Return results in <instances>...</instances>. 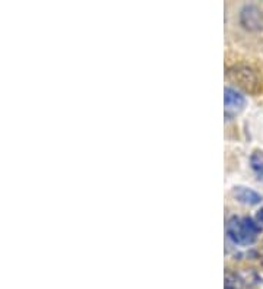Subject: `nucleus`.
<instances>
[{"mask_svg":"<svg viewBox=\"0 0 263 289\" xmlns=\"http://www.w3.org/2000/svg\"><path fill=\"white\" fill-rule=\"evenodd\" d=\"M261 232H262V228L253 218L231 216L227 221V235L234 244L250 246L256 241Z\"/></svg>","mask_w":263,"mask_h":289,"instance_id":"1","label":"nucleus"},{"mask_svg":"<svg viewBox=\"0 0 263 289\" xmlns=\"http://www.w3.org/2000/svg\"><path fill=\"white\" fill-rule=\"evenodd\" d=\"M227 76L238 88L244 89L249 94H258L262 86V79L259 73L249 64L237 63L227 70Z\"/></svg>","mask_w":263,"mask_h":289,"instance_id":"2","label":"nucleus"},{"mask_svg":"<svg viewBox=\"0 0 263 289\" xmlns=\"http://www.w3.org/2000/svg\"><path fill=\"white\" fill-rule=\"evenodd\" d=\"M240 24L243 28L252 32H259L263 30L262 10L255 4H246L240 10Z\"/></svg>","mask_w":263,"mask_h":289,"instance_id":"3","label":"nucleus"},{"mask_svg":"<svg viewBox=\"0 0 263 289\" xmlns=\"http://www.w3.org/2000/svg\"><path fill=\"white\" fill-rule=\"evenodd\" d=\"M232 196L235 200H238L240 203L243 205H250V206H255V205H259L262 202V196L249 189V187H244V186H237L232 189Z\"/></svg>","mask_w":263,"mask_h":289,"instance_id":"4","label":"nucleus"},{"mask_svg":"<svg viewBox=\"0 0 263 289\" xmlns=\"http://www.w3.org/2000/svg\"><path fill=\"white\" fill-rule=\"evenodd\" d=\"M224 104L227 110H241L246 105V98L237 89L227 86L224 89Z\"/></svg>","mask_w":263,"mask_h":289,"instance_id":"5","label":"nucleus"},{"mask_svg":"<svg viewBox=\"0 0 263 289\" xmlns=\"http://www.w3.org/2000/svg\"><path fill=\"white\" fill-rule=\"evenodd\" d=\"M250 165L256 177L263 181V152L262 151H255L250 157Z\"/></svg>","mask_w":263,"mask_h":289,"instance_id":"6","label":"nucleus"},{"mask_svg":"<svg viewBox=\"0 0 263 289\" xmlns=\"http://www.w3.org/2000/svg\"><path fill=\"white\" fill-rule=\"evenodd\" d=\"M246 281L237 273H227L225 276V289H244Z\"/></svg>","mask_w":263,"mask_h":289,"instance_id":"7","label":"nucleus"},{"mask_svg":"<svg viewBox=\"0 0 263 289\" xmlns=\"http://www.w3.org/2000/svg\"><path fill=\"white\" fill-rule=\"evenodd\" d=\"M256 219H258V222H259V224H263V207L259 210V212H258Z\"/></svg>","mask_w":263,"mask_h":289,"instance_id":"8","label":"nucleus"}]
</instances>
